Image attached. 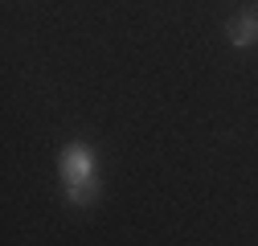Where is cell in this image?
I'll list each match as a JSON object with an SVG mask.
<instances>
[{
	"label": "cell",
	"mask_w": 258,
	"mask_h": 246,
	"mask_svg": "<svg viewBox=\"0 0 258 246\" xmlns=\"http://www.w3.org/2000/svg\"><path fill=\"white\" fill-rule=\"evenodd\" d=\"M57 176H61V189H66L70 205H94L99 201V156L94 148L74 140L57 152Z\"/></svg>",
	"instance_id": "obj_1"
},
{
	"label": "cell",
	"mask_w": 258,
	"mask_h": 246,
	"mask_svg": "<svg viewBox=\"0 0 258 246\" xmlns=\"http://www.w3.org/2000/svg\"><path fill=\"white\" fill-rule=\"evenodd\" d=\"M254 13H258V9H254Z\"/></svg>",
	"instance_id": "obj_3"
},
{
	"label": "cell",
	"mask_w": 258,
	"mask_h": 246,
	"mask_svg": "<svg viewBox=\"0 0 258 246\" xmlns=\"http://www.w3.org/2000/svg\"><path fill=\"white\" fill-rule=\"evenodd\" d=\"M225 37H230L234 49H254L258 45V13L254 9H242L225 21Z\"/></svg>",
	"instance_id": "obj_2"
}]
</instances>
